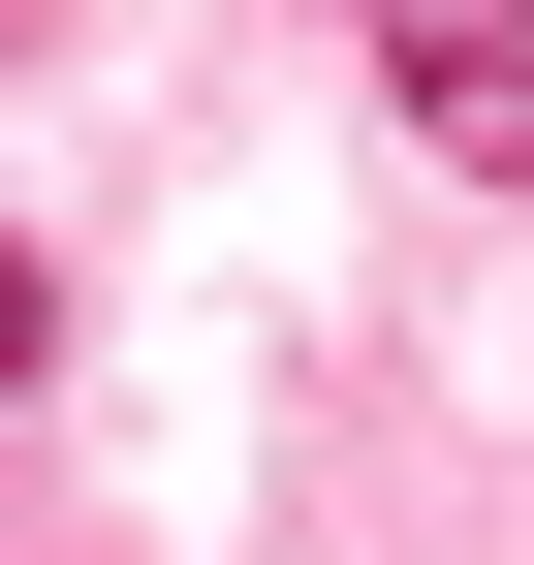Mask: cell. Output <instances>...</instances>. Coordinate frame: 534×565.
I'll return each instance as SVG.
<instances>
[{
    "mask_svg": "<svg viewBox=\"0 0 534 565\" xmlns=\"http://www.w3.org/2000/svg\"><path fill=\"white\" fill-rule=\"evenodd\" d=\"M377 63H409V126L472 189H534V0H377Z\"/></svg>",
    "mask_w": 534,
    "mask_h": 565,
    "instance_id": "cell-1",
    "label": "cell"
},
{
    "mask_svg": "<svg viewBox=\"0 0 534 565\" xmlns=\"http://www.w3.org/2000/svg\"><path fill=\"white\" fill-rule=\"evenodd\" d=\"M32 345H63V282H32V252H0V377H32Z\"/></svg>",
    "mask_w": 534,
    "mask_h": 565,
    "instance_id": "cell-2",
    "label": "cell"
}]
</instances>
